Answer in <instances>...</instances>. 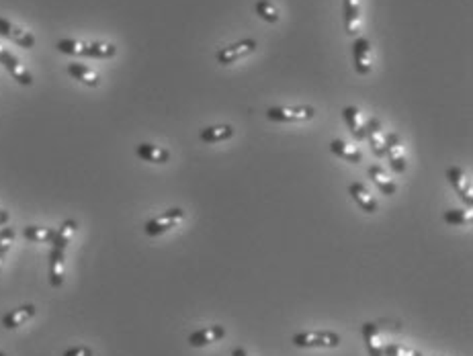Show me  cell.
<instances>
[{"mask_svg": "<svg viewBox=\"0 0 473 356\" xmlns=\"http://www.w3.org/2000/svg\"><path fill=\"white\" fill-rule=\"evenodd\" d=\"M60 54L68 56H84V58H97V60H109L117 54V47L113 43L104 41H78V39H60L56 43Z\"/></svg>", "mask_w": 473, "mask_h": 356, "instance_id": "cell-1", "label": "cell"}, {"mask_svg": "<svg viewBox=\"0 0 473 356\" xmlns=\"http://www.w3.org/2000/svg\"><path fill=\"white\" fill-rule=\"evenodd\" d=\"M402 325L400 324H387V322H367L363 325V340L367 346L369 356H383V348L387 346L383 340L389 332H400Z\"/></svg>", "mask_w": 473, "mask_h": 356, "instance_id": "cell-2", "label": "cell"}, {"mask_svg": "<svg viewBox=\"0 0 473 356\" xmlns=\"http://www.w3.org/2000/svg\"><path fill=\"white\" fill-rule=\"evenodd\" d=\"M293 344L297 348H336L340 344V336L336 332H300L293 336Z\"/></svg>", "mask_w": 473, "mask_h": 356, "instance_id": "cell-3", "label": "cell"}, {"mask_svg": "<svg viewBox=\"0 0 473 356\" xmlns=\"http://www.w3.org/2000/svg\"><path fill=\"white\" fill-rule=\"evenodd\" d=\"M316 117L313 107H270L267 119L274 123H302Z\"/></svg>", "mask_w": 473, "mask_h": 356, "instance_id": "cell-4", "label": "cell"}, {"mask_svg": "<svg viewBox=\"0 0 473 356\" xmlns=\"http://www.w3.org/2000/svg\"><path fill=\"white\" fill-rule=\"evenodd\" d=\"M183 219H185V211L178 209V207H174V209L164 211L162 215L150 219V222L144 226V231H146V235L156 238V235H162V233H166L170 229H174Z\"/></svg>", "mask_w": 473, "mask_h": 356, "instance_id": "cell-5", "label": "cell"}, {"mask_svg": "<svg viewBox=\"0 0 473 356\" xmlns=\"http://www.w3.org/2000/svg\"><path fill=\"white\" fill-rule=\"evenodd\" d=\"M256 47H258V43H256L254 39L248 37V39H242V41L232 43V45H228V47H222V49L215 54V60H217V64L222 65L236 64L238 60L248 58L250 54H254Z\"/></svg>", "mask_w": 473, "mask_h": 356, "instance_id": "cell-6", "label": "cell"}, {"mask_svg": "<svg viewBox=\"0 0 473 356\" xmlns=\"http://www.w3.org/2000/svg\"><path fill=\"white\" fill-rule=\"evenodd\" d=\"M0 64L10 72V76H13L19 84H23V86H31V84H33L31 72L23 65V62H21L15 54H10L2 43H0Z\"/></svg>", "mask_w": 473, "mask_h": 356, "instance_id": "cell-7", "label": "cell"}, {"mask_svg": "<svg viewBox=\"0 0 473 356\" xmlns=\"http://www.w3.org/2000/svg\"><path fill=\"white\" fill-rule=\"evenodd\" d=\"M447 180L451 183V187L455 189V193L459 194V199L467 205V209H472L473 189L470 176H467L459 166H451V168H447Z\"/></svg>", "mask_w": 473, "mask_h": 356, "instance_id": "cell-8", "label": "cell"}, {"mask_svg": "<svg viewBox=\"0 0 473 356\" xmlns=\"http://www.w3.org/2000/svg\"><path fill=\"white\" fill-rule=\"evenodd\" d=\"M352 62L355 70L361 76H367L371 72V43L365 37H357L352 41Z\"/></svg>", "mask_w": 473, "mask_h": 356, "instance_id": "cell-9", "label": "cell"}, {"mask_svg": "<svg viewBox=\"0 0 473 356\" xmlns=\"http://www.w3.org/2000/svg\"><path fill=\"white\" fill-rule=\"evenodd\" d=\"M385 156L391 164V168L398 172V174H404L405 172V158L404 152H402V137L398 133H387L385 135Z\"/></svg>", "mask_w": 473, "mask_h": 356, "instance_id": "cell-10", "label": "cell"}, {"mask_svg": "<svg viewBox=\"0 0 473 356\" xmlns=\"http://www.w3.org/2000/svg\"><path fill=\"white\" fill-rule=\"evenodd\" d=\"M64 264H66V248L52 246L49 252V285L60 289L64 285Z\"/></svg>", "mask_w": 473, "mask_h": 356, "instance_id": "cell-11", "label": "cell"}, {"mask_svg": "<svg viewBox=\"0 0 473 356\" xmlns=\"http://www.w3.org/2000/svg\"><path fill=\"white\" fill-rule=\"evenodd\" d=\"M0 35L6 37V39H10L13 43H17L19 47H25V49H31L35 45V37L31 33L17 27V25H13L10 21H6L2 17H0Z\"/></svg>", "mask_w": 473, "mask_h": 356, "instance_id": "cell-12", "label": "cell"}, {"mask_svg": "<svg viewBox=\"0 0 473 356\" xmlns=\"http://www.w3.org/2000/svg\"><path fill=\"white\" fill-rule=\"evenodd\" d=\"M226 336V330L224 325H207V327H201L197 332H193L189 336V344L193 348H203L207 344H213V342H219L222 338Z\"/></svg>", "mask_w": 473, "mask_h": 356, "instance_id": "cell-13", "label": "cell"}, {"mask_svg": "<svg viewBox=\"0 0 473 356\" xmlns=\"http://www.w3.org/2000/svg\"><path fill=\"white\" fill-rule=\"evenodd\" d=\"M367 133H365V139H369V146H371L373 154L377 158H385V137H383V127H381V121L377 117H371L367 123Z\"/></svg>", "mask_w": 473, "mask_h": 356, "instance_id": "cell-14", "label": "cell"}, {"mask_svg": "<svg viewBox=\"0 0 473 356\" xmlns=\"http://www.w3.org/2000/svg\"><path fill=\"white\" fill-rule=\"evenodd\" d=\"M35 314H37V307H35V305H31V303L21 305V307L8 311V314L2 318V325H4L6 330H17L19 325L27 324L29 320H33Z\"/></svg>", "mask_w": 473, "mask_h": 356, "instance_id": "cell-15", "label": "cell"}, {"mask_svg": "<svg viewBox=\"0 0 473 356\" xmlns=\"http://www.w3.org/2000/svg\"><path fill=\"white\" fill-rule=\"evenodd\" d=\"M348 193H350V196L357 201V205L365 211V213H377V201H375V196L371 194V191L363 185V183H350V187H348Z\"/></svg>", "mask_w": 473, "mask_h": 356, "instance_id": "cell-16", "label": "cell"}, {"mask_svg": "<svg viewBox=\"0 0 473 356\" xmlns=\"http://www.w3.org/2000/svg\"><path fill=\"white\" fill-rule=\"evenodd\" d=\"M344 25L350 37L361 33V0H344Z\"/></svg>", "mask_w": 473, "mask_h": 356, "instance_id": "cell-17", "label": "cell"}, {"mask_svg": "<svg viewBox=\"0 0 473 356\" xmlns=\"http://www.w3.org/2000/svg\"><path fill=\"white\" fill-rule=\"evenodd\" d=\"M68 74H70L74 80H78V82H82V84H86V86H91V88H97V86L101 84V78H99V74H97L93 68H88V65L84 64H78V62L68 64Z\"/></svg>", "mask_w": 473, "mask_h": 356, "instance_id": "cell-18", "label": "cell"}, {"mask_svg": "<svg viewBox=\"0 0 473 356\" xmlns=\"http://www.w3.org/2000/svg\"><path fill=\"white\" fill-rule=\"evenodd\" d=\"M135 154L144 160V162H152V164H166L170 160V152L160 148V146H154V144H139L135 148Z\"/></svg>", "mask_w": 473, "mask_h": 356, "instance_id": "cell-19", "label": "cell"}, {"mask_svg": "<svg viewBox=\"0 0 473 356\" xmlns=\"http://www.w3.org/2000/svg\"><path fill=\"white\" fill-rule=\"evenodd\" d=\"M342 115H344V121H346L348 130L352 133V137L357 141H363L365 139V133H367V127H365V121L361 117V111L357 107H346L342 111Z\"/></svg>", "mask_w": 473, "mask_h": 356, "instance_id": "cell-20", "label": "cell"}, {"mask_svg": "<svg viewBox=\"0 0 473 356\" xmlns=\"http://www.w3.org/2000/svg\"><path fill=\"white\" fill-rule=\"evenodd\" d=\"M367 174H369V178H371L373 183L377 185V189L385 194V196L396 194V191H398V185H396V183H394L387 174H385V170H383V168H379V166H369Z\"/></svg>", "mask_w": 473, "mask_h": 356, "instance_id": "cell-21", "label": "cell"}, {"mask_svg": "<svg viewBox=\"0 0 473 356\" xmlns=\"http://www.w3.org/2000/svg\"><path fill=\"white\" fill-rule=\"evenodd\" d=\"M330 152H332V154H336L338 158H342V160H346V162H350V164L363 162V154H361V150H357L355 146H348V144H346V141H342V139H334V141L330 144Z\"/></svg>", "mask_w": 473, "mask_h": 356, "instance_id": "cell-22", "label": "cell"}, {"mask_svg": "<svg viewBox=\"0 0 473 356\" xmlns=\"http://www.w3.org/2000/svg\"><path fill=\"white\" fill-rule=\"evenodd\" d=\"M234 127L232 125H213V127H205L199 133L201 141L205 144H215V141H226V139H232L234 137Z\"/></svg>", "mask_w": 473, "mask_h": 356, "instance_id": "cell-23", "label": "cell"}, {"mask_svg": "<svg viewBox=\"0 0 473 356\" xmlns=\"http://www.w3.org/2000/svg\"><path fill=\"white\" fill-rule=\"evenodd\" d=\"M23 238L33 244H49L56 238V229L41 226H27L23 229Z\"/></svg>", "mask_w": 473, "mask_h": 356, "instance_id": "cell-24", "label": "cell"}, {"mask_svg": "<svg viewBox=\"0 0 473 356\" xmlns=\"http://www.w3.org/2000/svg\"><path fill=\"white\" fill-rule=\"evenodd\" d=\"M76 227H78V224H76L74 219H66V222H64L62 226L56 229V238H54L52 246L68 248V244H70V240H72V235H74Z\"/></svg>", "mask_w": 473, "mask_h": 356, "instance_id": "cell-25", "label": "cell"}, {"mask_svg": "<svg viewBox=\"0 0 473 356\" xmlns=\"http://www.w3.org/2000/svg\"><path fill=\"white\" fill-rule=\"evenodd\" d=\"M442 219L451 226H467L473 222V213L472 209H451V211H444Z\"/></svg>", "mask_w": 473, "mask_h": 356, "instance_id": "cell-26", "label": "cell"}, {"mask_svg": "<svg viewBox=\"0 0 473 356\" xmlns=\"http://www.w3.org/2000/svg\"><path fill=\"white\" fill-rule=\"evenodd\" d=\"M254 10H256V15H258L263 21H267V23H277V21H279V10H277V6H274L270 0H258V2L254 4Z\"/></svg>", "mask_w": 473, "mask_h": 356, "instance_id": "cell-27", "label": "cell"}, {"mask_svg": "<svg viewBox=\"0 0 473 356\" xmlns=\"http://www.w3.org/2000/svg\"><path fill=\"white\" fill-rule=\"evenodd\" d=\"M15 235H17V231L13 227H2V231H0V270H2V264H4V258H6L13 242H15Z\"/></svg>", "mask_w": 473, "mask_h": 356, "instance_id": "cell-28", "label": "cell"}, {"mask_svg": "<svg viewBox=\"0 0 473 356\" xmlns=\"http://www.w3.org/2000/svg\"><path fill=\"white\" fill-rule=\"evenodd\" d=\"M383 356H422L418 350L414 348H408V346H402L398 342H391L383 348Z\"/></svg>", "mask_w": 473, "mask_h": 356, "instance_id": "cell-29", "label": "cell"}, {"mask_svg": "<svg viewBox=\"0 0 473 356\" xmlns=\"http://www.w3.org/2000/svg\"><path fill=\"white\" fill-rule=\"evenodd\" d=\"M62 356H95V353L88 346H74V348H68Z\"/></svg>", "mask_w": 473, "mask_h": 356, "instance_id": "cell-30", "label": "cell"}, {"mask_svg": "<svg viewBox=\"0 0 473 356\" xmlns=\"http://www.w3.org/2000/svg\"><path fill=\"white\" fill-rule=\"evenodd\" d=\"M8 219H10V213H8V211H4V209H0V226H6V224H8Z\"/></svg>", "mask_w": 473, "mask_h": 356, "instance_id": "cell-31", "label": "cell"}, {"mask_svg": "<svg viewBox=\"0 0 473 356\" xmlns=\"http://www.w3.org/2000/svg\"><path fill=\"white\" fill-rule=\"evenodd\" d=\"M232 356H248V355H246L244 348H234V350H232Z\"/></svg>", "mask_w": 473, "mask_h": 356, "instance_id": "cell-32", "label": "cell"}, {"mask_svg": "<svg viewBox=\"0 0 473 356\" xmlns=\"http://www.w3.org/2000/svg\"><path fill=\"white\" fill-rule=\"evenodd\" d=\"M0 356H6V355H4V353H2V350H0Z\"/></svg>", "mask_w": 473, "mask_h": 356, "instance_id": "cell-33", "label": "cell"}]
</instances>
